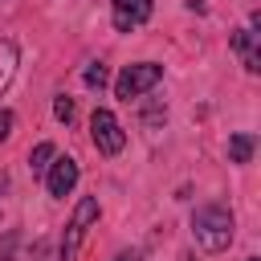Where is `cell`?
Returning a JSON list of instances; mask_svg holds the SVG:
<instances>
[{
	"label": "cell",
	"instance_id": "8",
	"mask_svg": "<svg viewBox=\"0 0 261 261\" xmlns=\"http://www.w3.org/2000/svg\"><path fill=\"white\" fill-rule=\"evenodd\" d=\"M16 61H20L16 41H0V94L8 90V82H12V73H16Z\"/></svg>",
	"mask_w": 261,
	"mask_h": 261
},
{
	"label": "cell",
	"instance_id": "7",
	"mask_svg": "<svg viewBox=\"0 0 261 261\" xmlns=\"http://www.w3.org/2000/svg\"><path fill=\"white\" fill-rule=\"evenodd\" d=\"M257 37H261V33H257L253 24L232 33V49L241 53V65H245L249 73H257V69H261V49H257Z\"/></svg>",
	"mask_w": 261,
	"mask_h": 261
},
{
	"label": "cell",
	"instance_id": "17",
	"mask_svg": "<svg viewBox=\"0 0 261 261\" xmlns=\"http://www.w3.org/2000/svg\"><path fill=\"white\" fill-rule=\"evenodd\" d=\"M249 261H257V257H249Z\"/></svg>",
	"mask_w": 261,
	"mask_h": 261
},
{
	"label": "cell",
	"instance_id": "15",
	"mask_svg": "<svg viewBox=\"0 0 261 261\" xmlns=\"http://www.w3.org/2000/svg\"><path fill=\"white\" fill-rule=\"evenodd\" d=\"M114 261H139V253H135V249H130V253H118V257H114Z\"/></svg>",
	"mask_w": 261,
	"mask_h": 261
},
{
	"label": "cell",
	"instance_id": "3",
	"mask_svg": "<svg viewBox=\"0 0 261 261\" xmlns=\"http://www.w3.org/2000/svg\"><path fill=\"white\" fill-rule=\"evenodd\" d=\"M90 220H98V200L82 196L73 216H69V224H65V237H61V261H77V249H82V237H86Z\"/></svg>",
	"mask_w": 261,
	"mask_h": 261
},
{
	"label": "cell",
	"instance_id": "12",
	"mask_svg": "<svg viewBox=\"0 0 261 261\" xmlns=\"http://www.w3.org/2000/svg\"><path fill=\"white\" fill-rule=\"evenodd\" d=\"M53 114H57V118H61V122H69V118H73V102H69V98H65V94H61V98H57V102H53Z\"/></svg>",
	"mask_w": 261,
	"mask_h": 261
},
{
	"label": "cell",
	"instance_id": "6",
	"mask_svg": "<svg viewBox=\"0 0 261 261\" xmlns=\"http://www.w3.org/2000/svg\"><path fill=\"white\" fill-rule=\"evenodd\" d=\"M45 184H49V196H57V200L69 196L73 184H77V159H69V155L57 159V155H53V163H49V179H45Z\"/></svg>",
	"mask_w": 261,
	"mask_h": 261
},
{
	"label": "cell",
	"instance_id": "2",
	"mask_svg": "<svg viewBox=\"0 0 261 261\" xmlns=\"http://www.w3.org/2000/svg\"><path fill=\"white\" fill-rule=\"evenodd\" d=\"M159 77H163V65H155V61H139V65H126V69L114 77V98L130 102V98L147 94V90H151Z\"/></svg>",
	"mask_w": 261,
	"mask_h": 261
},
{
	"label": "cell",
	"instance_id": "11",
	"mask_svg": "<svg viewBox=\"0 0 261 261\" xmlns=\"http://www.w3.org/2000/svg\"><path fill=\"white\" fill-rule=\"evenodd\" d=\"M106 82H110V73H106V65H102V61H94V65L86 69V86H90V90H102Z\"/></svg>",
	"mask_w": 261,
	"mask_h": 261
},
{
	"label": "cell",
	"instance_id": "5",
	"mask_svg": "<svg viewBox=\"0 0 261 261\" xmlns=\"http://www.w3.org/2000/svg\"><path fill=\"white\" fill-rule=\"evenodd\" d=\"M151 0H110V16H114V29L118 33H130L139 24L151 20Z\"/></svg>",
	"mask_w": 261,
	"mask_h": 261
},
{
	"label": "cell",
	"instance_id": "10",
	"mask_svg": "<svg viewBox=\"0 0 261 261\" xmlns=\"http://www.w3.org/2000/svg\"><path fill=\"white\" fill-rule=\"evenodd\" d=\"M57 155V147L53 143H37L33 151H29V167H33V175H41L45 167H49V159Z\"/></svg>",
	"mask_w": 261,
	"mask_h": 261
},
{
	"label": "cell",
	"instance_id": "9",
	"mask_svg": "<svg viewBox=\"0 0 261 261\" xmlns=\"http://www.w3.org/2000/svg\"><path fill=\"white\" fill-rule=\"evenodd\" d=\"M253 147H257V139H253L249 130H237V135L228 139V159H232V163H249V159H253Z\"/></svg>",
	"mask_w": 261,
	"mask_h": 261
},
{
	"label": "cell",
	"instance_id": "4",
	"mask_svg": "<svg viewBox=\"0 0 261 261\" xmlns=\"http://www.w3.org/2000/svg\"><path fill=\"white\" fill-rule=\"evenodd\" d=\"M90 139H94V147L102 155H118L126 147V130L118 126V118L110 110H94L90 114Z\"/></svg>",
	"mask_w": 261,
	"mask_h": 261
},
{
	"label": "cell",
	"instance_id": "1",
	"mask_svg": "<svg viewBox=\"0 0 261 261\" xmlns=\"http://www.w3.org/2000/svg\"><path fill=\"white\" fill-rule=\"evenodd\" d=\"M192 237L204 253H224L232 245V212L224 204H200L192 212Z\"/></svg>",
	"mask_w": 261,
	"mask_h": 261
},
{
	"label": "cell",
	"instance_id": "16",
	"mask_svg": "<svg viewBox=\"0 0 261 261\" xmlns=\"http://www.w3.org/2000/svg\"><path fill=\"white\" fill-rule=\"evenodd\" d=\"M4 188H8V175H4V171H0V192H4Z\"/></svg>",
	"mask_w": 261,
	"mask_h": 261
},
{
	"label": "cell",
	"instance_id": "14",
	"mask_svg": "<svg viewBox=\"0 0 261 261\" xmlns=\"http://www.w3.org/2000/svg\"><path fill=\"white\" fill-rule=\"evenodd\" d=\"M12 122H16V114H12V110H0V143L12 135Z\"/></svg>",
	"mask_w": 261,
	"mask_h": 261
},
{
	"label": "cell",
	"instance_id": "13",
	"mask_svg": "<svg viewBox=\"0 0 261 261\" xmlns=\"http://www.w3.org/2000/svg\"><path fill=\"white\" fill-rule=\"evenodd\" d=\"M16 232H4V241H0V261H12V253H16Z\"/></svg>",
	"mask_w": 261,
	"mask_h": 261
}]
</instances>
